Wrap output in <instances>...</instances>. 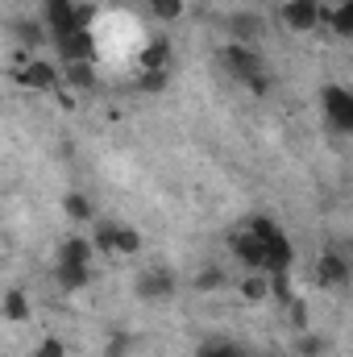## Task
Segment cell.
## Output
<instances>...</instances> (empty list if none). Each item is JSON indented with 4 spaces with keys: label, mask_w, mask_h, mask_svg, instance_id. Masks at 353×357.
<instances>
[{
    "label": "cell",
    "mask_w": 353,
    "mask_h": 357,
    "mask_svg": "<svg viewBox=\"0 0 353 357\" xmlns=\"http://www.w3.org/2000/svg\"><path fill=\"white\" fill-rule=\"evenodd\" d=\"M278 17H283L287 29H295V33H312V29L324 21V4H320V0H287V4L278 8Z\"/></svg>",
    "instance_id": "6"
},
{
    "label": "cell",
    "mask_w": 353,
    "mask_h": 357,
    "mask_svg": "<svg viewBox=\"0 0 353 357\" xmlns=\"http://www.w3.org/2000/svg\"><path fill=\"white\" fill-rule=\"evenodd\" d=\"M246 229L262 241L266 274H274V270H291V262H295V245H291V237H287L270 216H250V220H246Z\"/></svg>",
    "instance_id": "2"
},
{
    "label": "cell",
    "mask_w": 353,
    "mask_h": 357,
    "mask_svg": "<svg viewBox=\"0 0 353 357\" xmlns=\"http://www.w3.org/2000/svg\"><path fill=\"white\" fill-rule=\"evenodd\" d=\"M195 357H254V354L233 337H208V341H200Z\"/></svg>",
    "instance_id": "14"
},
{
    "label": "cell",
    "mask_w": 353,
    "mask_h": 357,
    "mask_svg": "<svg viewBox=\"0 0 353 357\" xmlns=\"http://www.w3.org/2000/svg\"><path fill=\"white\" fill-rule=\"evenodd\" d=\"M125 354H129V337H108L104 357H125Z\"/></svg>",
    "instance_id": "31"
},
{
    "label": "cell",
    "mask_w": 353,
    "mask_h": 357,
    "mask_svg": "<svg viewBox=\"0 0 353 357\" xmlns=\"http://www.w3.org/2000/svg\"><path fill=\"white\" fill-rule=\"evenodd\" d=\"M96 21V4H75V29H91Z\"/></svg>",
    "instance_id": "30"
},
{
    "label": "cell",
    "mask_w": 353,
    "mask_h": 357,
    "mask_svg": "<svg viewBox=\"0 0 353 357\" xmlns=\"http://www.w3.org/2000/svg\"><path fill=\"white\" fill-rule=\"evenodd\" d=\"M54 50H59L63 63H91V54H96V38H91V29H71V33L54 38Z\"/></svg>",
    "instance_id": "8"
},
{
    "label": "cell",
    "mask_w": 353,
    "mask_h": 357,
    "mask_svg": "<svg viewBox=\"0 0 353 357\" xmlns=\"http://www.w3.org/2000/svg\"><path fill=\"white\" fill-rule=\"evenodd\" d=\"M262 17L258 13H233L229 17V33H233V42H241V46H254L258 38H262Z\"/></svg>",
    "instance_id": "12"
},
{
    "label": "cell",
    "mask_w": 353,
    "mask_h": 357,
    "mask_svg": "<svg viewBox=\"0 0 353 357\" xmlns=\"http://www.w3.org/2000/svg\"><path fill=\"white\" fill-rule=\"evenodd\" d=\"M133 291H137V299H146V303H163V299H171L179 291V278L167 266H150V270L137 274Z\"/></svg>",
    "instance_id": "4"
},
{
    "label": "cell",
    "mask_w": 353,
    "mask_h": 357,
    "mask_svg": "<svg viewBox=\"0 0 353 357\" xmlns=\"http://www.w3.org/2000/svg\"><path fill=\"white\" fill-rule=\"evenodd\" d=\"M241 299H250V303H262V299H270L266 270H246V278H241Z\"/></svg>",
    "instance_id": "20"
},
{
    "label": "cell",
    "mask_w": 353,
    "mask_h": 357,
    "mask_svg": "<svg viewBox=\"0 0 353 357\" xmlns=\"http://www.w3.org/2000/svg\"><path fill=\"white\" fill-rule=\"evenodd\" d=\"M320 108L329 116V125L337 133H353V91L341 88V84H324L320 91Z\"/></svg>",
    "instance_id": "3"
},
{
    "label": "cell",
    "mask_w": 353,
    "mask_h": 357,
    "mask_svg": "<svg viewBox=\"0 0 353 357\" xmlns=\"http://www.w3.org/2000/svg\"><path fill=\"white\" fill-rule=\"evenodd\" d=\"M220 67L241 84L246 91H254V96H266L270 91V75H266V63L262 54L254 50V46H241V42H229V46H220Z\"/></svg>",
    "instance_id": "1"
},
{
    "label": "cell",
    "mask_w": 353,
    "mask_h": 357,
    "mask_svg": "<svg viewBox=\"0 0 353 357\" xmlns=\"http://www.w3.org/2000/svg\"><path fill=\"white\" fill-rule=\"evenodd\" d=\"M316 282H320V287H333V291L345 287V282H350V262H345L337 250H324L320 262H316Z\"/></svg>",
    "instance_id": "10"
},
{
    "label": "cell",
    "mask_w": 353,
    "mask_h": 357,
    "mask_svg": "<svg viewBox=\"0 0 353 357\" xmlns=\"http://www.w3.org/2000/svg\"><path fill=\"white\" fill-rule=\"evenodd\" d=\"M91 258H96V250H91L88 237H67V241L59 245L54 266H91Z\"/></svg>",
    "instance_id": "11"
},
{
    "label": "cell",
    "mask_w": 353,
    "mask_h": 357,
    "mask_svg": "<svg viewBox=\"0 0 353 357\" xmlns=\"http://www.w3.org/2000/svg\"><path fill=\"white\" fill-rule=\"evenodd\" d=\"M54 278L63 291H84L91 282V266H54Z\"/></svg>",
    "instance_id": "21"
},
{
    "label": "cell",
    "mask_w": 353,
    "mask_h": 357,
    "mask_svg": "<svg viewBox=\"0 0 353 357\" xmlns=\"http://www.w3.org/2000/svg\"><path fill=\"white\" fill-rule=\"evenodd\" d=\"M33 357H67V345H63L59 337H46V341L33 349Z\"/></svg>",
    "instance_id": "28"
},
{
    "label": "cell",
    "mask_w": 353,
    "mask_h": 357,
    "mask_svg": "<svg viewBox=\"0 0 353 357\" xmlns=\"http://www.w3.org/2000/svg\"><path fill=\"white\" fill-rule=\"evenodd\" d=\"M46 38H50V33H46V25H42V21H17V42H21L25 50H38Z\"/></svg>",
    "instance_id": "22"
},
{
    "label": "cell",
    "mask_w": 353,
    "mask_h": 357,
    "mask_svg": "<svg viewBox=\"0 0 353 357\" xmlns=\"http://www.w3.org/2000/svg\"><path fill=\"white\" fill-rule=\"evenodd\" d=\"M112 254H121V258L142 254V233H137L133 225H117V233H112Z\"/></svg>",
    "instance_id": "19"
},
{
    "label": "cell",
    "mask_w": 353,
    "mask_h": 357,
    "mask_svg": "<svg viewBox=\"0 0 353 357\" xmlns=\"http://www.w3.org/2000/svg\"><path fill=\"white\" fill-rule=\"evenodd\" d=\"M266 282H270V295L278 299V303H291L295 295H291V270H274V274H266Z\"/></svg>",
    "instance_id": "24"
},
{
    "label": "cell",
    "mask_w": 353,
    "mask_h": 357,
    "mask_svg": "<svg viewBox=\"0 0 353 357\" xmlns=\"http://www.w3.org/2000/svg\"><path fill=\"white\" fill-rule=\"evenodd\" d=\"M229 254L241 262L246 270H266V254H262V241L241 225L237 233H229Z\"/></svg>",
    "instance_id": "7"
},
{
    "label": "cell",
    "mask_w": 353,
    "mask_h": 357,
    "mask_svg": "<svg viewBox=\"0 0 353 357\" xmlns=\"http://www.w3.org/2000/svg\"><path fill=\"white\" fill-rule=\"evenodd\" d=\"M167 84H171V75H167V71H142L137 91H167Z\"/></svg>",
    "instance_id": "27"
},
{
    "label": "cell",
    "mask_w": 353,
    "mask_h": 357,
    "mask_svg": "<svg viewBox=\"0 0 353 357\" xmlns=\"http://www.w3.org/2000/svg\"><path fill=\"white\" fill-rule=\"evenodd\" d=\"M191 287H195V291H204V295H212V291H220V287H225V270H220V266H204L195 278H191Z\"/></svg>",
    "instance_id": "23"
},
{
    "label": "cell",
    "mask_w": 353,
    "mask_h": 357,
    "mask_svg": "<svg viewBox=\"0 0 353 357\" xmlns=\"http://www.w3.org/2000/svg\"><path fill=\"white\" fill-rule=\"evenodd\" d=\"M137 63H142V71H167V63H171V42H167V38L146 42L142 54H137Z\"/></svg>",
    "instance_id": "15"
},
{
    "label": "cell",
    "mask_w": 353,
    "mask_h": 357,
    "mask_svg": "<svg viewBox=\"0 0 353 357\" xmlns=\"http://www.w3.org/2000/svg\"><path fill=\"white\" fill-rule=\"evenodd\" d=\"M324 21H333L337 38H353V0H337L333 8H324Z\"/></svg>",
    "instance_id": "17"
},
{
    "label": "cell",
    "mask_w": 353,
    "mask_h": 357,
    "mask_svg": "<svg viewBox=\"0 0 353 357\" xmlns=\"http://www.w3.org/2000/svg\"><path fill=\"white\" fill-rule=\"evenodd\" d=\"M63 84L67 88H75V91H91L96 88V67L91 63H63Z\"/></svg>",
    "instance_id": "16"
},
{
    "label": "cell",
    "mask_w": 353,
    "mask_h": 357,
    "mask_svg": "<svg viewBox=\"0 0 353 357\" xmlns=\"http://www.w3.org/2000/svg\"><path fill=\"white\" fill-rule=\"evenodd\" d=\"M42 25L50 38H63L75 29V0H42Z\"/></svg>",
    "instance_id": "9"
},
{
    "label": "cell",
    "mask_w": 353,
    "mask_h": 357,
    "mask_svg": "<svg viewBox=\"0 0 353 357\" xmlns=\"http://www.w3.org/2000/svg\"><path fill=\"white\" fill-rule=\"evenodd\" d=\"M324 345H329L324 337H303V341H299V354L303 357H324Z\"/></svg>",
    "instance_id": "29"
},
{
    "label": "cell",
    "mask_w": 353,
    "mask_h": 357,
    "mask_svg": "<svg viewBox=\"0 0 353 357\" xmlns=\"http://www.w3.org/2000/svg\"><path fill=\"white\" fill-rule=\"evenodd\" d=\"M0 316H4L8 324H25V320H29V295H25L21 287H8V291L0 295Z\"/></svg>",
    "instance_id": "13"
},
{
    "label": "cell",
    "mask_w": 353,
    "mask_h": 357,
    "mask_svg": "<svg viewBox=\"0 0 353 357\" xmlns=\"http://www.w3.org/2000/svg\"><path fill=\"white\" fill-rule=\"evenodd\" d=\"M17 84H21L25 91H54L59 84H63V75H59V67L46 63V59H21Z\"/></svg>",
    "instance_id": "5"
},
{
    "label": "cell",
    "mask_w": 353,
    "mask_h": 357,
    "mask_svg": "<svg viewBox=\"0 0 353 357\" xmlns=\"http://www.w3.org/2000/svg\"><path fill=\"white\" fill-rule=\"evenodd\" d=\"M150 13L158 21H179L187 13V0H150Z\"/></svg>",
    "instance_id": "25"
},
{
    "label": "cell",
    "mask_w": 353,
    "mask_h": 357,
    "mask_svg": "<svg viewBox=\"0 0 353 357\" xmlns=\"http://www.w3.org/2000/svg\"><path fill=\"white\" fill-rule=\"evenodd\" d=\"M291 320H295V324H303V320H308V307H303L299 299H291Z\"/></svg>",
    "instance_id": "32"
},
{
    "label": "cell",
    "mask_w": 353,
    "mask_h": 357,
    "mask_svg": "<svg viewBox=\"0 0 353 357\" xmlns=\"http://www.w3.org/2000/svg\"><path fill=\"white\" fill-rule=\"evenodd\" d=\"M112 233H117V220H104V225H96V233H91V250L96 254H112Z\"/></svg>",
    "instance_id": "26"
},
{
    "label": "cell",
    "mask_w": 353,
    "mask_h": 357,
    "mask_svg": "<svg viewBox=\"0 0 353 357\" xmlns=\"http://www.w3.org/2000/svg\"><path fill=\"white\" fill-rule=\"evenodd\" d=\"M63 212H67L75 225H88L91 216H96V204H91L84 191H67V195H63Z\"/></svg>",
    "instance_id": "18"
}]
</instances>
